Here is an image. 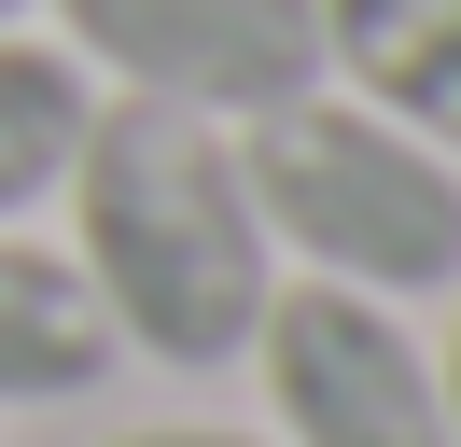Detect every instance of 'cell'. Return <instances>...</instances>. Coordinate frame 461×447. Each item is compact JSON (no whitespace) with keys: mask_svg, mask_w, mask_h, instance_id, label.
I'll list each match as a JSON object with an SVG mask.
<instances>
[{"mask_svg":"<svg viewBox=\"0 0 461 447\" xmlns=\"http://www.w3.org/2000/svg\"><path fill=\"white\" fill-rule=\"evenodd\" d=\"M57 196H70V266H85L113 350L168 363V378L252 363V322L280 294V238L252 210L238 126L113 98V112H85V154Z\"/></svg>","mask_w":461,"mask_h":447,"instance_id":"cell-1","label":"cell"},{"mask_svg":"<svg viewBox=\"0 0 461 447\" xmlns=\"http://www.w3.org/2000/svg\"><path fill=\"white\" fill-rule=\"evenodd\" d=\"M85 70H70V42H29V28H0V224H29L42 196L70 182V154H85Z\"/></svg>","mask_w":461,"mask_h":447,"instance_id":"cell-7","label":"cell"},{"mask_svg":"<svg viewBox=\"0 0 461 447\" xmlns=\"http://www.w3.org/2000/svg\"><path fill=\"white\" fill-rule=\"evenodd\" d=\"M252 363H266V419H280V447H461L433 350L405 335V307H377V294L280 279L266 322H252Z\"/></svg>","mask_w":461,"mask_h":447,"instance_id":"cell-4","label":"cell"},{"mask_svg":"<svg viewBox=\"0 0 461 447\" xmlns=\"http://www.w3.org/2000/svg\"><path fill=\"white\" fill-rule=\"evenodd\" d=\"M42 14L70 28V70L210 126H266L321 84V0H42Z\"/></svg>","mask_w":461,"mask_h":447,"instance_id":"cell-3","label":"cell"},{"mask_svg":"<svg viewBox=\"0 0 461 447\" xmlns=\"http://www.w3.org/2000/svg\"><path fill=\"white\" fill-rule=\"evenodd\" d=\"M14 14H42V0H0V28H14Z\"/></svg>","mask_w":461,"mask_h":447,"instance_id":"cell-10","label":"cell"},{"mask_svg":"<svg viewBox=\"0 0 461 447\" xmlns=\"http://www.w3.org/2000/svg\"><path fill=\"white\" fill-rule=\"evenodd\" d=\"M433 378H447V433H461V322H447V350H433Z\"/></svg>","mask_w":461,"mask_h":447,"instance_id":"cell-9","label":"cell"},{"mask_svg":"<svg viewBox=\"0 0 461 447\" xmlns=\"http://www.w3.org/2000/svg\"><path fill=\"white\" fill-rule=\"evenodd\" d=\"M113 447H280V433H224V419H154V433H113Z\"/></svg>","mask_w":461,"mask_h":447,"instance_id":"cell-8","label":"cell"},{"mask_svg":"<svg viewBox=\"0 0 461 447\" xmlns=\"http://www.w3.org/2000/svg\"><path fill=\"white\" fill-rule=\"evenodd\" d=\"M238 168H252V210L266 238H280V266L336 279V294H447L461 279V168L433 154V140L377 126L364 98H280L252 140H238Z\"/></svg>","mask_w":461,"mask_h":447,"instance_id":"cell-2","label":"cell"},{"mask_svg":"<svg viewBox=\"0 0 461 447\" xmlns=\"http://www.w3.org/2000/svg\"><path fill=\"white\" fill-rule=\"evenodd\" d=\"M113 322H98L85 266L42 238H0V406H85L113 378Z\"/></svg>","mask_w":461,"mask_h":447,"instance_id":"cell-6","label":"cell"},{"mask_svg":"<svg viewBox=\"0 0 461 447\" xmlns=\"http://www.w3.org/2000/svg\"><path fill=\"white\" fill-rule=\"evenodd\" d=\"M321 70H349L377 126L461 168V0H321Z\"/></svg>","mask_w":461,"mask_h":447,"instance_id":"cell-5","label":"cell"}]
</instances>
